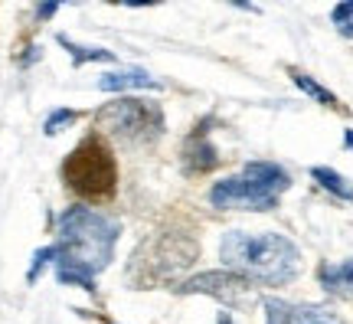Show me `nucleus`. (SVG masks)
I'll use <instances>...</instances> for the list:
<instances>
[{"label": "nucleus", "mask_w": 353, "mask_h": 324, "mask_svg": "<svg viewBox=\"0 0 353 324\" xmlns=\"http://www.w3.org/2000/svg\"><path fill=\"white\" fill-rule=\"evenodd\" d=\"M219 259L229 272L262 285H285L301 272V252L281 233L229 229L219 246Z\"/></svg>", "instance_id": "obj_1"}, {"label": "nucleus", "mask_w": 353, "mask_h": 324, "mask_svg": "<svg viewBox=\"0 0 353 324\" xmlns=\"http://www.w3.org/2000/svg\"><path fill=\"white\" fill-rule=\"evenodd\" d=\"M59 259L65 265H76L85 272L99 275L101 269H108V262L114 256V242H118V223L112 216H105L99 210H88V207H69L59 216Z\"/></svg>", "instance_id": "obj_2"}, {"label": "nucleus", "mask_w": 353, "mask_h": 324, "mask_svg": "<svg viewBox=\"0 0 353 324\" xmlns=\"http://www.w3.org/2000/svg\"><path fill=\"white\" fill-rule=\"evenodd\" d=\"M291 187V177L285 167L272 161H252L245 164L239 174L219 180L210 190V203L219 210H275L278 197Z\"/></svg>", "instance_id": "obj_3"}, {"label": "nucleus", "mask_w": 353, "mask_h": 324, "mask_svg": "<svg viewBox=\"0 0 353 324\" xmlns=\"http://www.w3.org/2000/svg\"><path fill=\"white\" fill-rule=\"evenodd\" d=\"M63 177L69 190L85 200H108L118 187V164L112 148L99 135H88L63 164Z\"/></svg>", "instance_id": "obj_4"}, {"label": "nucleus", "mask_w": 353, "mask_h": 324, "mask_svg": "<svg viewBox=\"0 0 353 324\" xmlns=\"http://www.w3.org/2000/svg\"><path fill=\"white\" fill-rule=\"evenodd\" d=\"M95 125L105 135L118 137L125 144H151L164 135V112L161 105L144 99H118L108 102L99 115H95Z\"/></svg>", "instance_id": "obj_5"}, {"label": "nucleus", "mask_w": 353, "mask_h": 324, "mask_svg": "<svg viewBox=\"0 0 353 324\" xmlns=\"http://www.w3.org/2000/svg\"><path fill=\"white\" fill-rule=\"evenodd\" d=\"M249 288H252V282H245V278L236 272H203V275H196V278L183 282L180 292H187V295L203 292V295H216L219 301H239L249 295Z\"/></svg>", "instance_id": "obj_6"}, {"label": "nucleus", "mask_w": 353, "mask_h": 324, "mask_svg": "<svg viewBox=\"0 0 353 324\" xmlns=\"http://www.w3.org/2000/svg\"><path fill=\"white\" fill-rule=\"evenodd\" d=\"M219 158H216V148L206 141V131L203 125H196V131L187 137V144H183V171L187 174H206V171H213Z\"/></svg>", "instance_id": "obj_7"}, {"label": "nucleus", "mask_w": 353, "mask_h": 324, "mask_svg": "<svg viewBox=\"0 0 353 324\" xmlns=\"http://www.w3.org/2000/svg\"><path fill=\"white\" fill-rule=\"evenodd\" d=\"M95 86H99L101 92H128V88H161V82H157L148 69L131 66V69H114V73H105Z\"/></svg>", "instance_id": "obj_8"}, {"label": "nucleus", "mask_w": 353, "mask_h": 324, "mask_svg": "<svg viewBox=\"0 0 353 324\" xmlns=\"http://www.w3.org/2000/svg\"><path fill=\"white\" fill-rule=\"evenodd\" d=\"M321 285L327 288L330 295L353 298V259L337 262V265H324L321 269Z\"/></svg>", "instance_id": "obj_9"}, {"label": "nucleus", "mask_w": 353, "mask_h": 324, "mask_svg": "<svg viewBox=\"0 0 353 324\" xmlns=\"http://www.w3.org/2000/svg\"><path fill=\"white\" fill-rule=\"evenodd\" d=\"M311 177H314L317 184L324 190H330L334 197L341 200H353V187L347 184V177H341L337 171H330V167H311Z\"/></svg>", "instance_id": "obj_10"}, {"label": "nucleus", "mask_w": 353, "mask_h": 324, "mask_svg": "<svg viewBox=\"0 0 353 324\" xmlns=\"http://www.w3.org/2000/svg\"><path fill=\"white\" fill-rule=\"evenodd\" d=\"M69 56H72V66H85V63H112L114 56L108 50H101V46H79V43H69L65 37H59Z\"/></svg>", "instance_id": "obj_11"}, {"label": "nucleus", "mask_w": 353, "mask_h": 324, "mask_svg": "<svg viewBox=\"0 0 353 324\" xmlns=\"http://www.w3.org/2000/svg\"><path fill=\"white\" fill-rule=\"evenodd\" d=\"M291 79H294V86L301 88L304 95H311L314 102L327 105V108H334V105H337V95H334V92H327L321 82H314L311 75H304V73H298V69H294V73H291Z\"/></svg>", "instance_id": "obj_12"}, {"label": "nucleus", "mask_w": 353, "mask_h": 324, "mask_svg": "<svg viewBox=\"0 0 353 324\" xmlns=\"http://www.w3.org/2000/svg\"><path fill=\"white\" fill-rule=\"evenodd\" d=\"M291 324H343L330 308H317V305H304V308H294V318Z\"/></svg>", "instance_id": "obj_13"}, {"label": "nucleus", "mask_w": 353, "mask_h": 324, "mask_svg": "<svg viewBox=\"0 0 353 324\" xmlns=\"http://www.w3.org/2000/svg\"><path fill=\"white\" fill-rule=\"evenodd\" d=\"M294 308L278 298H265V324H291Z\"/></svg>", "instance_id": "obj_14"}, {"label": "nucleus", "mask_w": 353, "mask_h": 324, "mask_svg": "<svg viewBox=\"0 0 353 324\" xmlns=\"http://www.w3.org/2000/svg\"><path fill=\"white\" fill-rule=\"evenodd\" d=\"M334 26H337L341 37H353V0H343V3L334 7Z\"/></svg>", "instance_id": "obj_15"}, {"label": "nucleus", "mask_w": 353, "mask_h": 324, "mask_svg": "<svg viewBox=\"0 0 353 324\" xmlns=\"http://www.w3.org/2000/svg\"><path fill=\"white\" fill-rule=\"evenodd\" d=\"M76 118H79V112L59 108V112H52L50 118H46V125H43V131H46V135H56V131H63V125H72Z\"/></svg>", "instance_id": "obj_16"}, {"label": "nucleus", "mask_w": 353, "mask_h": 324, "mask_svg": "<svg viewBox=\"0 0 353 324\" xmlns=\"http://www.w3.org/2000/svg\"><path fill=\"white\" fill-rule=\"evenodd\" d=\"M56 259H59V249H56V242H52V246H46V249H39L37 256H33V265H30V275H26V278H30V282H37L39 269H43L46 262H56Z\"/></svg>", "instance_id": "obj_17"}, {"label": "nucleus", "mask_w": 353, "mask_h": 324, "mask_svg": "<svg viewBox=\"0 0 353 324\" xmlns=\"http://www.w3.org/2000/svg\"><path fill=\"white\" fill-rule=\"evenodd\" d=\"M56 10H59V3H39V7H37V17H39V20H50Z\"/></svg>", "instance_id": "obj_18"}, {"label": "nucleus", "mask_w": 353, "mask_h": 324, "mask_svg": "<svg viewBox=\"0 0 353 324\" xmlns=\"http://www.w3.org/2000/svg\"><path fill=\"white\" fill-rule=\"evenodd\" d=\"M216 324H236V321L229 318V312H219V318H216Z\"/></svg>", "instance_id": "obj_19"}, {"label": "nucleus", "mask_w": 353, "mask_h": 324, "mask_svg": "<svg viewBox=\"0 0 353 324\" xmlns=\"http://www.w3.org/2000/svg\"><path fill=\"white\" fill-rule=\"evenodd\" d=\"M343 141H347V148H353V131H347V137H343Z\"/></svg>", "instance_id": "obj_20"}]
</instances>
